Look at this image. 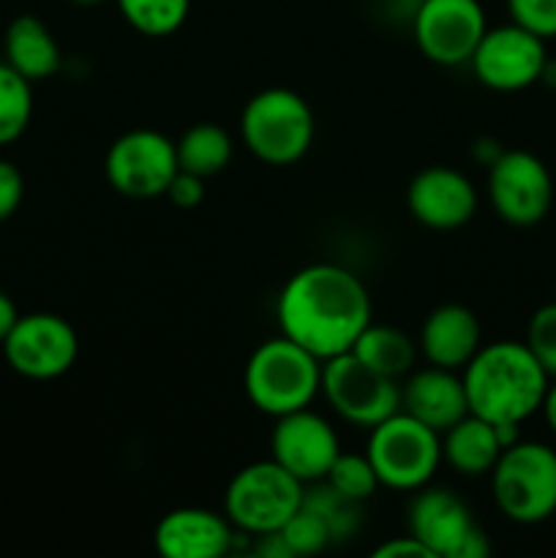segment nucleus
<instances>
[{
	"instance_id": "1",
	"label": "nucleus",
	"mask_w": 556,
	"mask_h": 558,
	"mask_svg": "<svg viewBox=\"0 0 556 558\" xmlns=\"http://www.w3.org/2000/svg\"><path fill=\"white\" fill-rule=\"evenodd\" d=\"M281 336L303 347L316 360L349 352L371 325V298L352 270L330 262L294 272L278 294Z\"/></svg>"
},
{
	"instance_id": "2",
	"label": "nucleus",
	"mask_w": 556,
	"mask_h": 558,
	"mask_svg": "<svg viewBox=\"0 0 556 558\" xmlns=\"http://www.w3.org/2000/svg\"><path fill=\"white\" fill-rule=\"evenodd\" d=\"M469 412L494 425H521L540 412L551 376L527 343L496 341L480 347L463 365Z\"/></svg>"
},
{
	"instance_id": "3",
	"label": "nucleus",
	"mask_w": 556,
	"mask_h": 558,
	"mask_svg": "<svg viewBox=\"0 0 556 558\" xmlns=\"http://www.w3.org/2000/svg\"><path fill=\"white\" fill-rule=\"evenodd\" d=\"M243 387L249 401L270 417L311 407L322 390V360L287 336L262 341L245 363Z\"/></svg>"
},
{
	"instance_id": "4",
	"label": "nucleus",
	"mask_w": 556,
	"mask_h": 558,
	"mask_svg": "<svg viewBox=\"0 0 556 558\" xmlns=\"http://www.w3.org/2000/svg\"><path fill=\"white\" fill-rule=\"evenodd\" d=\"M314 112L300 93L267 87L249 98L240 114V140L245 150L270 167H289L311 150Z\"/></svg>"
},
{
	"instance_id": "5",
	"label": "nucleus",
	"mask_w": 556,
	"mask_h": 558,
	"mask_svg": "<svg viewBox=\"0 0 556 558\" xmlns=\"http://www.w3.org/2000/svg\"><path fill=\"white\" fill-rule=\"evenodd\" d=\"M305 485L278 461L249 463L240 469L223 494V515L234 532L265 537L287 526L289 518L303 507Z\"/></svg>"
},
{
	"instance_id": "6",
	"label": "nucleus",
	"mask_w": 556,
	"mask_h": 558,
	"mask_svg": "<svg viewBox=\"0 0 556 558\" xmlns=\"http://www.w3.org/2000/svg\"><path fill=\"white\" fill-rule=\"evenodd\" d=\"M491 490L501 515L521 526L556 512V450L543 441H516L491 469Z\"/></svg>"
},
{
	"instance_id": "7",
	"label": "nucleus",
	"mask_w": 556,
	"mask_h": 558,
	"mask_svg": "<svg viewBox=\"0 0 556 558\" xmlns=\"http://www.w3.org/2000/svg\"><path fill=\"white\" fill-rule=\"evenodd\" d=\"M365 458L374 466L379 485L392 490H418L428 485L439 469L442 434L398 409L371 428Z\"/></svg>"
},
{
	"instance_id": "8",
	"label": "nucleus",
	"mask_w": 556,
	"mask_h": 558,
	"mask_svg": "<svg viewBox=\"0 0 556 558\" xmlns=\"http://www.w3.org/2000/svg\"><path fill=\"white\" fill-rule=\"evenodd\" d=\"M409 534L418 537L434 558H485L491 554L488 534L478 523L467 501L450 488L414 490L407 510Z\"/></svg>"
},
{
	"instance_id": "9",
	"label": "nucleus",
	"mask_w": 556,
	"mask_h": 558,
	"mask_svg": "<svg viewBox=\"0 0 556 558\" xmlns=\"http://www.w3.org/2000/svg\"><path fill=\"white\" fill-rule=\"evenodd\" d=\"M322 396L333 412L358 428H374L401 409L398 379L368 368L352 352L336 354L322 363Z\"/></svg>"
},
{
	"instance_id": "10",
	"label": "nucleus",
	"mask_w": 556,
	"mask_h": 558,
	"mask_svg": "<svg viewBox=\"0 0 556 558\" xmlns=\"http://www.w3.org/2000/svg\"><path fill=\"white\" fill-rule=\"evenodd\" d=\"M178 169L174 142L153 129L125 131L109 145L104 158V174L109 185L129 199L164 196Z\"/></svg>"
},
{
	"instance_id": "11",
	"label": "nucleus",
	"mask_w": 556,
	"mask_h": 558,
	"mask_svg": "<svg viewBox=\"0 0 556 558\" xmlns=\"http://www.w3.org/2000/svg\"><path fill=\"white\" fill-rule=\"evenodd\" d=\"M488 199L510 227H534L554 205V178L529 150H501L488 167Z\"/></svg>"
},
{
	"instance_id": "12",
	"label": "nucleus",
	"mask_w": 556,
	"mask_h": 558,
	"mask_svg": "<svg viewBox=\"0 0 556 558\" xmlns=\"http://www.w3.org/2000/svg\"><path fill=\"white\" fill-rule=\"evenodd\" d=\"M3 352L5 363L16 374L25 379L47 381L71 371L80 354V338L69 319L38 311L16 319L14 330L3 341Z\"/></svg>"
},
{
	"instance_id": "13",
	"label": "nucleus",
	"mask_w": 556,
	"mask_h": 558,
	"mask_svg": "<svg viewBox=\"0 0 556 558\" xmlns=\"http://www.w3.org/2000/svg\"><path fill=\"white\" fill-rule=\"evenodd\" d=\"M545 63V41L534 33L523 31L516 22L501 27H488L480 38L478 49L469 58L474 76L485 87L499 93L527 90L534 82L543 80Z\"/></svg>"
},
{
	"instance_id": "14",
	"label": "nucleus",
	"mask_w": 556,
	"mask_h": 558,
	"mask_svg": "<svg viewBox=\"0 0 556 558\" xmlns=\"http://www.w3.org/2000/svg\"><path fill=\"white\" fill-rule=\"evenodd\" d=\"M414 41L436 65H463L488 31L480 0H423L414 11Z\"/></svg>"
},
{
	"instance_id": "15",
	"label": "nucleus",
	"mask_w": 556,
	"mask_h": 558,
	"mask_svg": "<svg viewBox=\"0 0 556 558\" xmlns=\"http://www.w3.org/2000/svg\"><path fill=\"white\" fill-rule=\"evenodd\" d=\"M341 452L333 425L309 407L276 417L270 434V458L300 483H319Z\"/></svg>"
},
{
	"instance_id": "16",
	"label": "nucleus",
	"mask_w": 556,
	"mask_h": 558,
	"mask_svg": "<svg viewBox=\"0 0 556 558\" xmlns=\"http://www.w3.org/2000/svg\"><path fill=\"white\" fill-rule=\"evenodd\" d=\"M407 205L414 221L434 232H452L472 221L478 210V191L472 180L452 167H425L407 189Z\"/></svg>"
},
{
	"instance_id": "17",
	"label": "nucleus",
	"mask_w": 556,
	"mask_h": 558,
	"mask_svg": "<svg viewBox=\"0 0 556 558\" xmlns=\"http://www.w3.org/2000/svg\"><path fill=\"white\" fill-rule=\"evenodd\" d=\"M164 558H221L234 545V526L223 512L178 507L158 521L153 534Z\"/></svg>"
},
{
	"instance_id": "18",
	"label": "nucleus",
	"mask_w": 556,
	"mask_h": 558,
	"mask_svg": "<svg viewBox=\"0 0 556 558\" xmlns=\"http://www.w3.org/2000/svg\"><path fill=\"white\" fill-rule=\"evenodd\" d=\"M401 412L412 414L436 434H445L469 414L463 376H458V371L452 368H439V365L414 371L401 387Z\"/></svg>"
},
{
	"instance_id": "19",
	"label": "nucleus",
	"mask_w": 556,
	"mask_h": 558,
	"mask_svg": "<svg viewBox=\"0 0 556 558\" xmlns=\"http://www.w3.org/2000/svg\"><path fill=\"white\" fill-rule=\"evenodd\" d=\"M483 332L472 308L458 303H445L425 316L420 327V349L425 360L439 368L463 371V365L478 354Z\"/></svg>"
},
{
	"instance_id": "20",
	"label": "nucleus",
	"mask_w": 556,
	"mask_h": 558,
	"mask_svg": "<svg viewBox=\"0 0 556 558\" xmlns=\"http://www.w3.org/2000/svg\"><path fill=\"white\" fill-rule=\"evenodd\" d=\"M501 456L499 436L494 423L469 412L452 428L442 434V461L450 463L463 477H483L491 474Z\"/></svg>"
},
{
	"instance_id": "21",
	"label": "nucleus",
	"mask_w": 556,
	"mask_h": 558,
	"mask_svg": "<svg viewBox=\"0 0 556 558\" xmlns=\"http://www.w3.org/2000/svg\"><path fill=\"white\" fill-rule=\"evenodd\" d=\"M5 63L25 80L38 82L60 69V47L38 16L22 14L5 31Z\"/></svg>"
},
{
	"instance_id": "22",
	"label": "nucleus",
	"mask_w": 556,
	"mask_h": 558,
	"mask_svg": "<svg viewBox=\"0 0 556 558\" xmlns=\"http://www.w3.org/2000/svg\"><path fill=\"white\" fill-rule=\"evenodd\" d=\"M178 167L183 172L200 174V178H216L232 161V136L227 129L216 123H196L189 131H183L178 142Z\"/></svg>"
},
{
	"instance_id": "23",
	"label": "nucleus",
	"mask_w": 556,
	"mask_h": 558,
	"mask_svg": "<svg viewBox=\"0 0 556 558\" xmlns=\"http://www.w3.org/2000/svg\"><path fill=\"white\" fill-rule=\"evenodd\" d=\"M349 352L363 360L368 368L379 371L390 379L407 376L414 365V354H418L407 332L390 325H374V322L360 332V338Z\"/></svg>"
},
{
	"instance_id": "24",
	"label": "nucleus",
	"mask_w": 556,
	"mask_h": 558,
	"mask_svg": "<svg viewBox=\"0 0 556 558\" xmlns=\"http://www.w3.org/2000/svg\"><path fill=\"white\" fill-rule=\"evenodd\" d=\"M33 118V87L31 80L0 63V147L11 145L25 134Z\"/></svg>"
},
{
	"instance_id": "25",
	"label": "nucleus",
	"mask_w": 556,
	"mask_h": 558,
	"mask_svg": "<svg viewBox=\"0 0 556 558\" xmlns=\"http://www.w3.org/2000/svg\"><path fill=\"white\" fill-rule=\"evenodd\" d=\"M123 20L150 38L172 36L189 20L191 0H118Z\"/></svg>"
},
{
	"instance_id": "26",
	"label": "nucleus",
	"mask_w": 556,
	"mask_h": 558,
	"mask_svg": "<svg viewBox=\"0 0 556 558\" xmlns=\"http://www.w3.org/2000/svg\"><path fill=\"white\" fill-rule=\"evenodd\" d=\"M322 483H327L336 494H341L343 499L354 501V505L371 499L374 490L379 488V477H376L374 466H371V461L365 458V452L360 456V452H343V450L338 452V458L333 461L330 472H327V477L322 480Z\"/></svg>"
},
{
	"instance_id": "27",
	"label": "nucleus",
	"mask_w": 556,
	"mask_h": 558,
	"mask_svg": "<svg viewBox=\"0 0 556 558\" xmlns=\"http://www.w3.org/2000/svg\"><path fill=\"white\" fill-rule=\"evenodd\" d=\"M278 534L283 537L287 548L292 550V556H314L319 554V550H325L327 545L336 539L325 518L305 505L289 518L287 526H283Z\"/></svg>"
},
{
	"instance_id": "28",
	"label": "nucleus",
	"mask_w": 556,
	"mask_h": 558,
	"mask_svg": "<svg viewBox=\"0 0 556 558\" xmlns=\"http://www.w3.org/2000/svg\"><path fill=\"white\" fill-rule=\"evenodd\" d=\"M523 343L537 357L545 374L556 376V303L540 305L534 311L527 325V341Z\"/></svg>"
},
{
	"instance_id": "29",
	"label": "nucleus",
	"mask_w": 556,
	"mask_h": 558,
	"mask_svg": "<svg viewBox=\"0 0 556 558\" xmlns=\"http://www.w3.org/2000/svg\"><path fill=\"white\" fill-rule=\"evenodd\" d=\"M510 20L543 41L556 38V0H507Z\"/></svg>"
},
{
	"instance_id": "30",
	"label": "nucleus",
	"mask_w": 556,
	"mask_h": 558,
	"mask_svg": "<svg viewBox=\"0 0 556 558\" xmlns=\"http://www.w3.org/2000/svg\"><path fill=\"white\" fill-rule=\"evenodd\" d=\"M164 196H167L174 207H180V210H194V207H200L202 199H205V178L178 169V174L172 178V183H169Z\"/></svg>"
},
{
	"instance_id": "31",
	"label": "nucleus",
	"mask_w": 556,
	"mask_h": 558,
	"mask_svg": "<svg viewBox=\"0 0 556 558\" xmlns=\"http://www.w3.org/2000/svg\"><path fill=\"white\" fill-rule=\"evenodd\" d=\"M25 196V180L11 161L0 158V221L14 216Z\"/></svg>"
},
{
	"instance_id": "32",
	"label": "nucleus",
	"mask_w": 556,
	"mask_h": 558,
	"mask_svg": "<svg viewBox=\"0 0 556 558\" xmlns=\"http://www.w3.org/2000/svg\"><path fill=\"white\" fill-rule=\"evenodd\" d=\"M398 556H414V558H434L428 548L420 543L418 537L407 534V537H396L390 543H382L374 550V558H398Z\"/></svg>"
},
{
	"instance_id": "33",
	"label": "nucleus",
	"mask_w": 556,
	"mask_h": 558,
	"mask_svg": "<svg viewBox=\"0 0 556 558\" xmlns=\"http://www.w3.org/2000/svg\"><path fill=\"white\" fill-rule=\"evenodd\" d=\"M20 316L22 314L16 311L14 300H11L5 292H0V343L9 338V332L14 330V325H16V319H20Z\"/></svg>"
},
{
	"instance_id": "34",
	"label": "nucleus",
	"mask_w": 556,
	"mask_h": 558,
	"mask_svg": "<svg viewBox=\"0 0 556 558\" xmlns=\"http://www.w3.org/2000/svg\"><path fill=\"white\" fill-rule=\"evenodd\" d=\"M540 412H543L548 428L556 434V376H554V381H548V390H545L543 403H540Z\"/></svg>"
},
{
	"instance_id": "35",
	"label": "nucleus",
	"mask_w": 556,
	"mask_h": 558,
	"mask_svg": "<svg viewBox=\"0 0 556 558\" xmlns=\"http://www.w3.org/2000/svg\"><path fill=\"white\" fill-rule=\"evenodd\" d=\"M71 3H80V5H96V3H104V0H71Z\"/></svg>"
}]
</instances>
